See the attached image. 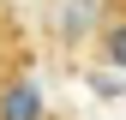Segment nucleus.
<instances>
[{
	"instance_id": "obj_1",
	"label": "nucleus",
	"mask_w": 126,
	"mask_h": 120,
	"mask_svg": "<svg viewBox=\"0 0 126 120\" xmlns=\"http://www.w3.org/2000/svg\"><path fill=\"white\" fill-rule=\"evenodd\" d=\"M0 120H42V90L30 78H12L0 90Z\"/></svg>"
},
{
	"instance_id": "obj_2",
	"label": "nucleus",
	"mask_w": 126,
	"mask_h": 120,
	"mask_svg": "<svg viewBox=\"0 0 126 120\" xmlns=\"http://www.w3.org/2000/svg\"><path fill=\"white\" fill-rule=\"evenodd\" d=\"M102 54H108V60H114V66H120V72H126V18H114V24H108V30H102Z\"/></svg>"
}]
</instances>
